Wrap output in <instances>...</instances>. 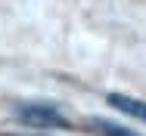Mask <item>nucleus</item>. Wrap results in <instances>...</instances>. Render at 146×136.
<instances>
[{"label": "nucleus", "mask_w": 146, "mask_h": 136, "mask_svg": "<svg viewBox=\"0 0 146 136\" xmlns=\"http://www.w3.org/2000/svg\"><path fill=\"white\" fill-rule=\"evenodd\" d=\"M87 130H93L96 136H140V133H134V130H127V127H118L112 121H106V118L87 121Z\"/></svg>", "instance_id": "obj_3"}, {"label": "nucleus", "mask_w": 146, "mask_h": 136, "mask_svg": "<svg viewBox=\"0 0 146 136\" xmlns=\"http://www.w3.org/2000/svg\"><path fill=\"white\" fill-rule=\"evenodd\" d=\"M109 105H112V108H118V111H124V114H131V118L146 121V102H143V99L121 96V93H109Z\"/></svg>", "instance_id": "obj_2"}, {"label": "nucleus", "mask_w": 146, "mask_h": 136, "mask_svg": "<svg viewBox=\"0 0 146 136\" xmlns=\"http://www.w3.org/2000/svg\"><path fill=\"white\" fill-rule=\"evenodd\" d=\"M16 118L22 124H28V127H37V130H68L72 127V121L62 118L59 108L44 105V102H25V105H19Z\"/></svg>", "instance_id": "obj_1"}]
</instances>
